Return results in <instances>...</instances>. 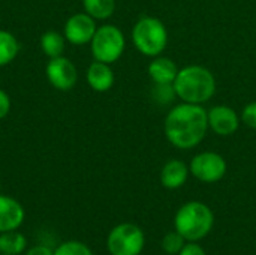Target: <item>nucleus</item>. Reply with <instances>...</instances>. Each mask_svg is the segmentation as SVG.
I'll return each instance as SVG.
<instances>
[{
    "mask_svg": "<svg viewBox=\"0 0 256 255\" xmlns=\"http://www.w3.org/2000/svg\"><path fill=\"white\" fill-rule=\"evenodd\" d=\"M208 129V113L200 104L182 102L168 111L164 122L166 140L180 150L195 149L206 138Z\"/></svg>",
    "mask_w": 256,
    "mask_h": 255,
    "instance_id": "nucleus-1",
    "label": "nucleus"
},
{
    "mask_svg": "<svg viewBox=\"0 0 256 255\" xmlns=\"http://www.w3.org/2000/svg\"><path fill=\"white\" fill-rule=\"evenodd\" d=\"M176 96L182 102L206 104L216 93V78L210 69L201 65H189L178 69L172 83Z\"/></svg>",
    "mask_w": 256,
    "mask_h": 255,
    "instance_id": "nucleus-2",
    "label": "nucleus"
},
{
    "mask_svg": "<svg viewBox=\"0 0 256 255\" xmlns=\"http://www.w3.org/2000/svg\"><path fill=\"white\" fill-rule=\"evenodd\" d=\"M213 222V212L207 204L200 201H189L183 204L174 219L176 231H178L189 242L204 239L210 233Z\"/></svg>",
    "mask_w": 256,
    "mask_h": 255,
    "instance_id": "nucleus-3",
    "label": "nucleus"
},
{
    "mask_svg": "<svg viewBox=\"0 0 256 255\" xmlns=\"http://www.w3.org/2000/svg\"><path fill=\"white\" fill-rule=\"evenodd\" d=\"M132 42L141 54L158 57L168 45V29L156 17H142L132 29Z\"/></svg>",
    "mask_w": 256,
    "mask_h": 255,
    "instance_id": "nucleus-4",
    "label": "nucleus"
},
{
    "mask_svg": "<svg viewBox=\"0 0 256 255\" xmlns=\"http://www.w3.org/2000/svg\"><path fill=\"white\" fill-rule=\"evenodd\" d=\"M90 48L94 60L111 65L123 56L126 39L117 26L104 24L96 29V33L90 42Z\"/></svg>",
    "mask_w": 256,
    "mask_h": 255,
    "instance_id": "nucleus-5",
    "label": "nucleus"
},
{
    "mask_svg": "<svg viewBox=\"0 0 256 255\" xmlns=\"http://www.w3.org/2000/svg\"><path fill=\"white\" fill-rule=\"evenodd\" d=\"M144 233L134 224H120L108 236L106 246L111 255H140L144 248Z\"/></svg>",
    "mask_w": 256,
    "mask_h": 255,
    "instance_id": "nucleus-6",
    "label": "nucleus"
},
{
    "mask_svg": "<svg viewBox=\"0 0 256 255\" xmlns=\"http://www.w3.org/2000/svg\"><path fill=\"white\" fill-rule=\"evenodd\" d=\"M226 161L222 155L216 152H201L198 153L189 165L192 176L204 183H216L226 173Z\"/></svg>",
    "mask_w": 256,
    "mask_h": 255,
    "instance_id": "nucleus-7",
    "label": "nucleus"
},
{
    "mask_svg": "<svg viewBox=\"0 0 256 255\" xmlns=\"http://www.w3.org/2000/svg\"><path fill=\"white\" fill-rule=\"evenodd\" d=\"M45 74H46L50 84L54 89L63 90V92L70 90L76 84V80H78V71L75 65L68 57H63V56L50 59L45 68Z\"/></svg>",
    "mask_w": 256,
    "mask_h": 255,
    "instance_id": "nucleus-8",
    "label": "nucleus"
},
{
    "mask_svg": "<svg viewBox=\"0 0 256 255\" xmlns=\"http://www.w3.org/2000/svg\"><path fill=\"white\" fill-rule=\"evenodd\" d=\"M96 20L88 14H74L64 24V39L74 45L90 44L96 33Z\"/></svg>",
    "mask_w": 256,
    "mask_h": 255,
    "instance_id": "nucleus-9",
    "label": "nucleus"
},
{
    "mask_svg": "<svg viewBox=\"0 0 256 255\" xmlns=\"http://www.w3.org/2000/svg\"><path fill=\"white\" fill-rule=\"evenodd\" d=\"M208 128L220 137H230L240 128L242 117L230 105H214L208 111Z\"/></svg>",
    "mask_w": 256,
    "mask_h": 255,
    "instance_id": "nucleus-10",
    "label": "nucleus"
},
{
    "mask_svg": "<svg viewBox=\"0 0 256 255\" xmlns=\"http://www.w3.org/2000/svg\"><path fill=\"white\" fill-rule=\"evenodd\" d=\"M24 207L12 197L0 194V234L18 230L24 222Z\"/></svg>",
    "mask_w": 256,
    "mask_h": 255,
    "instance_id": "nucleus-11",
    "label": "nucleus"
},
{
    "mask_svg": "<svg viewBox=\"0 0 256 255\" xmlns=\"http://www.w3.org/2000/svg\"><path fill=\"white\" fill-rule=\"evenodd\" d=\"M86 80H87V84L90 86L92 90L104 93V92H108L114 86L116 78H114V72L108 63L94 60L87 68Z\"/></svg>",
    "mask_w": 256,
    "mask_h": 255,
    "instance_id": "nucleus-12",
    "label": "nucleus"
},
{
    "mask_svg": "<svg viewBox=\"0 0 256 255\" xmlns=\"http://www.w3.org/2000/svg\"><path fill=\"white\" fill-rule=\"evenodd\" d=\"M189 167L180 159H170L160 170V183L166 189L182 188L189 176Z\"/></svg>",
    "mask_w": 256,
    "mask_h": 255,
    "instance_id": "nucleus-13",
    "label": "nucleus"
},
{
    "mask_svg": "<svg viewBox=\"0 0 256 255\" xmlns=\"http://www.w3.org/2000/svg\"><path fill=\"white\" fill-rule=\"evenodd\" d=\"M177 74V65L170 57H164L162 54L153 57V60L148 65V77L154 84H172Z\"/></svg>",
    "mask_w": 256,
    "mask_h": 255,
    "instance_id": "nucleus-14",
    "label": "nucleus"
},
{
    "mask_svg": "<svg viewBox=\"0 0 256 255\" xmlns=\"http://www.w3.org/2000/svg\"><path fill=\"white\" fill-rule=\"evenodd\" d=\"M27 240L21 233L14 231H6L0 234V252L9 255H20L22 251H26Z\"/></svg>",
    "mask_w": 256,
    "mask_h": 255,
    "instance_id": "nucleus-15",
    "label": "nucleus"
},
{
    "mask_svg": "<svg viewBox=\"0 0 256 255\" xmlns=\"http://www.w3.org/2000/svg\"><path fill=\"white\" fill-rule=\"evenodd\" d=\"M18 51L20 44L16 38L8 30H0V68L14 62Z\"/></svg>",
    "mask_w": 256,
    "mask_h": 255,
    "instance_id": "nucleus-16",
    "label": "nucleus"
},
{
    "mask_svg": "<svg viewBox=\"0 0 256 255\" xmlns=\"http://www.w3.org/2000/svg\"><path fill=\"white\" fill-rule=\"evenodd\" d=\"M40 48H42L44 54L48 56L50 59L58 57L64 51V36L54 30L45 32L40 36Z\"/></svg>",
    "mask_w": 256,
    "mask_h": 255,
    "instance_id": "nucleus-17",
    "label": "nucleus"
},
{
    "mask_svg": "<svg viewBox=\"0 0 256 255\" xmlns=\"http://www.w3.org/2000/svg\"><path fill=\"white\" fill-rule=\"evenodd\" d=\"M82 6L94 20H108L116 11V0H82Z\"/></svg>",
    "mask_w": 256,
    "mask_h": 255,
    "instance_id": "nucleus-18",
    "label": "nucleus"
},
{
    "mask_svg": "<svg viewBox=\"0 0 256 255\" xmlns=\"http://www.w3.org/2000/svg\"><path fill=\"white\" fill-rule=\"evenodd\" d=\"M54 255H93V252L82 242L68 240L57 246V249L54 251Z\"/></svg>",
    "mask_w": 256,
    "mask_h": 255,
    "instance_id": "nucleus-19",
    "label": "nucleus"
},
{
    "mask_svg": "<svg viewBox=\"0 0 256 255\" xmlns=\"http://www.w3.org/2000/svg\"><path fill=\"white\" fill-rule=\"evenodd\" d=\"M184 240L186 239L178 231H171V233H168L164 237L162 246H164L165 252H168V254H178L183 249V246H184Z\"/></svg>",
    "mask_w": 256,
    "mask_h": 255,
    "instance_id": "nucleus-20",
    "label": "nucleus"
},
{
    "mask_svg": "<svg viewBox=\"0 0 256 255\" xmlns=\"http://www.w3.org/2000/svg\"><path fill=\"white\" fill-rule=\"evenodd\" d=\"M176 96V90L172 84H154L153 98L159 104H170Z\"/></svg>",
    "mask_w": 256,
    "mask_h": 255,
    "instance_id": "nucleus-21",
    "label": "nucleus"
},
{
    "mask_svg": "<svg viewBox=\"0 0 256 255\" xmlns=\"http://www.w3.org/2000/svg\"><path fill=\"white\" fill-rule=\"evenodd\" d=\"M242 122H244L246 126L256 129V101H252L248 105H244L242 111Z\"/></svg>",
    "mask_w": 256,
    "mask_h": 255,
    "instance_id": "nucleus-22",
    "label": "nucleus"
},
{
    "mask_svg": "<svg viewBox=\"0 0 256 255\" xmlns=\"http://www.w3.org/2000/svg\"><path fill=\"white\" fill-rule=\"evenodd\" d=\"M10 111V98L9 95L0 89V120L4 119Z\"/></svg>",
    "mask_w": 256,
    "mask_h": 255,
    "instance_id": "nucleus-23",
    "label": "nucleus"
},
{
    "mask_svg": "<svg viewBox=\"0 0 256 255\" xmlns=\"http://www.w3.org/2000/svg\"><path fill=\"white\" fill-rule=\"evenodd\" d=\"M178 255H207L204 252V249L196 245V243H189V245H184L183 249L178 252Z\"/></svg>",
    "mask_w": 256,
    "mask_h": 255,
    "instance_id": "nucleus-24",
    "label": "nucleus"
},
{
    "mask_svg": "<svg viewBox=\"0 0 256 255\" xmlns=\"http://www.w3.org/2000/svg\"><path fill=\"white\" fill-rule=\"evenodd\" d=\"M24 255H54V251H51V249H50L48 246H45V245H36V246L27 249Z\"/></svg>",
    "mask_w": 256,
    "mask_h": 255,
    "instance_id": "nucleus-25",
    "label": "nucleus"
},
{
    "mask_svg": "<svg viewBox=\"0 0 256 255\" xmlns=\"http://www.w3.org/2000/svg\"><path fill=\"white\" fill-rule=\"evenodd\" d=\"M2 255H9V254H2Z\"/></svg>",
    "mask_w": 256,
    "mask_h": 255,
    "instance_id": "nucleus-26",
    "label": "nucleus"
}]
</instances>
